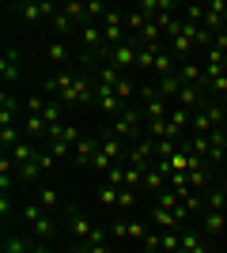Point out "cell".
<instances>
[{
    "mask_svg": "<svg viewBox=\"0 0 227 253\" xmlns=\"http://www.w3.org/2000/svg\"><path fill=\"white\" fill-rule=\"evenodd\" d=\"M80 38H84L87 53H106V34H102V23H84L80 27Z\"/></svg>",
    "mask_w": 227,
    "mask_h": 253,
    "instance_id": "cell-9",
    "label": "cell"
},
{
    "mask_svg": "<svg viewBox=\"0 0 227 253\" xmlns=\"http://www.w3.org/2000/svg\"><path fill=\"white\" fill-rule=\"evenodd\" d=\"M15 114H19V98L11 95V91H4L0 95V128L15 125Z\"/></svg>",
    "mask_w": 227,
    "mask_h": 253,
    "instance_id": "cell-15",
    "label": "cell"
},
{
    "mask_svg": "<svg viewBox=\"0 0 227 253\" xmlns=\"http://www.w3.org/2000/svg\"><path fill=\"white\" fill-rule=\"evenodd\" d=\"M208 34H220L227 31V0H212V4H205V23H201Z\"/></svg>",
    "mask_w": 227,
    "mask_h": 253,
    "instance_id": "cell-5",
    "label": "cell"
},
{
    "mask_svg": "<svg viewBox=\"0 0 227 253\" xmlns=\"http://www.w3.org/2000/svg\"><path fill=\"white\" fill-rule=\"evenodd\" d=\"M68 231H72V238L76 242H87V238H91V231H95V227H91V219H87V215H80V211L76 208H68Z\"/></svg>",
    "mask_w": 227,
    "mask_h": 253,
    "instance_id": "cell-14",
    "label": "cell"
},
{
    "mask_svg": "<svg viewBox=\"0 0 227 253\" xmlns=\"http://www.w3.org/2000/svg\"><path fill=\"white\" fill-rule=\"evenodd\" d=\"M106 61L114 64V68H121V72H125V68H133V64H136V42H125V45H118V49H110L106 53Z\"/></svg>",
    "mask_w": 227,
    "mask_h": 253,
    "instance_id": "cell-11",
    "label": "cell"
},
{
    "mask_svg": "<svg viewBox=\"0 0 227 253\" xmlns=\"http://www.w3.org/2000/svg\"><path fill=\"white\" fill-rule=\"evenodd\" d=\"M114 91H118V98H121V102H125V106H129V98H133V95H136V87H133V84H129V80H125V76H121L118 84H114Z\"/></svg>",
    "mask_w": 227,
    "mask_h": 253,
    "instance_id": "cell-28",
    "label": "cell"
},
{
    "mask_svg": "<svg viewBox=\"0 0 227 253\" xmlns=\"http://www.w3.org/2000/svg\"><path fill=\"white\" fill-rule=\"evenodd\" d=\"M182 253H212V250H208V238H205V234L189 227V231H182Z\"/></svg>",
    "mask_w": 227,
    "mask_h": 253,
    "instance_id": "cell-16",
    "label": "cell"
},
{
    "mask_svg": "<svg viewBox=\"0 0 227 253\" xmlns=\"http://www.w3.org/2000/svg\"><path fill=\"white\" fill-rule=\"evenodd\" d=\"M140 132H144V110L140 106H125V110L110 121V136L125 140V144H129V140H144Z\"/></svg>",
    "mask_w": 227,
    "mask_h": 253,
    "instance_id": "cell-2",
    "label": "cell"
},
{
    "mask_svg": "<svg viewBox=\"0 0 227 253\" xmlns=\"http://www.w3.org/2000/svg\"><path fill=\"white\" fill-rule=\"evenodd\" d=\"M0 215H4V219L11 215V197H8V193H0Z\"/></svg>",
    "mask_w": 227,
    "mask_h": 253,
    "instance_id": "cell-32",
    "label": "cell"
},
{
    "mask_svg": "<svg viewBox=\"0 0 227 253\" xmlns=\"http://www.w3.org/2000/svg\"><path fill=\"white\" fill-rule=\"evenodd\" d=\"M118 201H121V189H114V185H102V189H98V204H102V208H118Z\"/></svg>",
    "mask_w": 227,
    "mask_h": 253,
    "instance_id": "cell-25",
    "label": "cell"
},
{
    "mask_svg": "<svg viewBox=\"0 0 227 253\" xmlns=\"http://www.w3.org/2000/svg\"><path fill=\"white\" fill-rule=\"evenodd\" d=\"M182 76H163L159 80V95L163 98H171V102H178V95H182Z\"/></svg>",
    "mask_w": 227,
    "mask_h": 253,
    "instance_id": "cell-18",
    "label": "cell"
},
{
    "mask_svg": "<svg viewBox=\"0 0 227 253\" xmlns=\"http://www.w3.org/2000/svg\"><path fill=\"white\" fill-rule=\"evenodd\" d=\"M45 57H49V64H53V72H65L68 68V45L61 42V38H53V42H45Z\"/></svg>",
    "mask_w": 227,
    "mask_h": 253,
    "instance_id": "cell-13",
    "label": "cell"
},
{
    "mask_svg": "<svg viewBox=\"0 0 227 253\" xmlns=\"http://www.w3.org/2000/svg\"><path fill=\"white\" fill-rule=\"evenodd\" d=\"M98 144H102V136H80V144L72 148V163L76 167H91L98 155Z\"/></svg>",
    "mask_w": 227,
    "mask_h": 253,
    "instance_id": "cell-6",
    "label": "cell"
},
{
    "mask_svg": "<svg viewBox=\"0 0 227 253\" xmlns=\"http://www.w3.org/2000/svg\"><path fill=\"white\" fill-rule=\"evenodd\" d=\"M0 76H4L8 87L23 76V49L19 45H8V49H4V57H0Z\"/></svg>",
    "mask_w": 227,
    "mask_h": 253,
    "instance_id": "cell-4",
    "label": "cell"
},
{
    "mask_svg": "<svg viewBox=\"0 0 227 253\" xmlns=\"http://www.w3.org/2000/svg\"><path fill=\"white\" fill-rule=\"evenodd\" d=\"M205 185H208V170H205V167H201V170H189V189L201 193Z\"/></svg>",
    "mask_w": 227,
    "mask_h": 253,
    "instance_id": "cell-27",
    "label": "cell"
},
{
    "mask_svg": "<svg viewBox=\"0 0 227 253\" xmlns=\"http://www.w3.org/2000/svg\"><path fill=\"white\" fill-rule=\"evenodd\" d=\"M224 72H227V53H224Z\"/></svg>",
    "mask_w": 227,
    "mask_h": 253,
    "instance_id": "cell-34",
    "label": "cell"
},
{
    "mask_svg": "<svg viewBox=\"0 0 227 253\" xmlns=\"http://www.w3.org/2000/svg\"><path fill=\"white\" fill-rule=\"evenodd\" d=\"M224 193H227V185H224Z\"/></svg>",
    "mask_w": 227,
    "mask_h": 253,
    "instance_id": "cell-35",
    "label": "cell"
},
{
    "mask_svg": "<svg viewBox=\"0 0 227 253\" xmlns=\"http://www.w3.org/2000/svg\"><path fill=\"white\" fill-rule=\"evenodd\" d=\"M224 208H227V193H224V185H216L205 197V211H224Z\"/></svg>",
    "mask_w": 227,
    "mask_h": 253,
    "instance_id": "cell-21",
    "label": "cell"
},
{
    "mask_svg": "<svg viewBox=\"0 0 227 253\" xmlns=\"http://www.w3.org/2000/svg\"><path fill=\"white\" fill-rule=\"evenodd\" d=\"M23 136L34 140V144H45V140H49V125H45V117L42 114H27V117H23Z\"/></svg>",
    "mask_w": 227,
    "mask_h": 253,
    "instance_id": "cell-7",
    "label": "cell"
},
{
    "mask_svg": "<svg viewBox=\"0 0 227 253\" xmlns=\"http://www.w3.org/2000/svg\"><path fill=\"white\" fill-rule=\"evenodd\" d=\"M114 238H133V242H144L148 238V223H133V219H118L110 227Z\"/></svg>",
    "mask_w": 227,
    "mask_h": 253,
    "instance_id": "cell-8",
    "label": "cell"
},
{
    "mask_svg": "<svg viewBox=\"0 0 227 253\" xmlns=\"http://www.w3.org/2000/svg\"><path fill=\"white\" fill-rule=\"evenodd\" d=\"M23 223H27V231H31V238H34V242H49V238L57 234L53 215H49V211H45L38 201L23 204Z\"/></svg>",
    "mask_w": 227,
    "mask_h": 253,
    "instance_id": "cell-1",
    "label": "cell"
},
{
    "mask_svg": "<svg viewBox=\"0 0 227 253\" xmlns=\"http://www.w3.org/2000/svg\"><path fill=\"white\" fill-rule=\"evenodd\" d=\"M151 219L159 223L163 231H182V223H178V215H174V211H167V208H151Z\"/></svg>",
    "mask_w": 227,
    "mask_h": 253,
    "instance_id": "cell-19",
    "label": "cell"
},
{
    "mask_svg": "<svg viewBox=\"0 0 227 253\" xmlns=\"http://www.w3.org/2000/svg\"><path fill=\"white\" fill-rule=\"evenodd\" d=\"M38 204H42L45 211H57V204H61L57 189H49V185H38Z\"/></svg>",
    "mask_w": 227,
    "mask_h": 253,
    "instance_id": "cell-22",
    "label": "cell"
},
{
    "mask_svg": "<svg viewBox=\"0 0 227 253\" xmlns=\"http://www.w3.org/2000/svg\"><path fill=\"white\" fill-rule=\"evenodd\" d=\"M155 45H136V68H148V72H155Z\"/></svg>",
    "mask_w": 227,
    "mask_h": 253,
    "instance_id": "cell-20",
    "label": "cell"
},
{
    "mask_svg": "<svg viewBox=\"0 0 227 253\" xmlns=\"http://www.w3.org/2000/svg\"><path fill=\"white\" fill-rule=\"evenodd\" d=\"M45 102H49V98H42V95H31L23 106H27V114H42V110H45Z\"/></svg>",
    "mask_w": 227,
    "mask_h": 253,
    "instance_id": "cell-30",
    "label": "cell"
},
{
    "mask_svg": "<svg viewBox=\"0 0 227 253\" xmlns=\"http://www.w3.org/2000/svg\"><path fill=\"white\" fill-rule=\"evenodd\" d=\"M136 204V193L133 189H121V201H118V208H133Z\"/></svg>",
    "mask_w": 227,
    "mask_h": 253,
    "instance_id": "cell-31",
    "label": "cell"
},
{
    "mask_svg": "<svg viewBox=\"0 0 227 253\" xmlns=\"http://www.w3.org/2000/svg\"><path fill=\"white\" fill-rule=\"evenodd\" d=\"M15 170H19L23 181H38V178H42V167H38L34 159H31V163H23V167H15Z\"/></svg>",
    "mask_w": 227,
    "mask_h": 253,
    "instance_id": "cell-26",
    "label": "cell"
},
{
    "mask_svg": "<svg viewBox=\"0 0 227 253\" xmlns=\"http://www.w3.org/2000/svg\"><path fill=\"white\" fill-rule=\"evenodd\" d=\"M68 253H91V246H87V242H72V250H68Z\"/></svg>",
    "mask_w": 227,
    "mask_h": 253,
    "instance_id": "cell-33",
    "label": "cell"
},
{
    "mask_svg": "<svg viewBox=\"0 0 227 253\" xmlns=\"http://www.w3.org/2000/svg\"><path fill=\"white\" fill-rule=\"evenodd\" d=\"M4 11H8V19H23L27 27H38L42 19H53V15H57V4H49V0L34 4V0H31V4H8Z\"/></svg>",
    "mask_w": 227,
    "mask_h": 253,
    "instance_id": "cell-3",
    "label": "cell"
},
{
    "mask_svg": "<svg viewBox=\"0 0 227 253\" xmlns=\"http://www.w3.org/2000/svg\"><path fill=\"white\" fill-rule=\"evenodd\" d=\"M49 23H53V31H57V38H61V42H65V34H72V31H76V23L68 19L65 11H57V15H53Z\"/></svg>",
    "mask_w": 227,
    "mask_h": 253,
    "instance_id": "cell-23",
    "label": "cell"
},
{
    "mask_svg": "<svg viewBox=\"0 0 227 253\" xmlns=\"http://www.w3.org/2000/svg\"><path fill=\"white\" fill-rule=\"evenodd\" d=\"M95 102H98V110H102V114H110V117H118L121 110H125V102L118 98V91H114V87H106V84H98Z\"/></svg>",
    "mask_w": 227,
    "mask_h": 253,
    "instance_id": "cell-10",
    "label": "cell"
},
{
    "mask_svg": "<svg viewBox=\"0 0 227 253\" xmlns=\"http://www.w3.org/2000/svg\"><path fill=\"white\" fill-rule=\"evenodd\" d=\"M224 227H227L224 211H201V234H205V238H220Z\"/></svg>",
    "mask_w": 227,
    "mask_h": 253,
    "instance_id": "cell-12",
    "label": "cell"
},
{
    "mask_svg": "<svg viewBox=\"0 0 227 253\" xmlns=\"http://www.w3.org/2000/svg\"><path fill=\"white\" fill-rule=\"evenodd\" d=\"M155 72H159V80H163V76H178V61H174L171 49H159V53H155Z\"/></svg>",
    "mask_w": 227,
    "mask_h": 253,
    "instance_id": "cell-17",
    "label": "cell"
},
{
    "mask_svg": "<svg viewBox=\"0 0 227 253\" xmlns=\"http://www.w3.org/2000/svg\"><path fill=\"white\" fill-rule=\"evenodd\" d=\"M125 167H129V163L110 167V170H106V185H114V189H125Z\"/></svg>",
    "mask_w": 227,
    "mask_h": 253,
    "instance_id": "cell-24",
    "label": "cell"
},
{
    "mask_svg": "<svg viewBox=\"0 0 227 253\" xmlns=\"http://www.w3.org/2000/svg\"><path fill=\"white\" fill-rule=\"evenodd\" d=\"M185 23L201 27V23H205V4H189V8H185Z\"/></svg>",
    "mask_w": 227,
    "mask_h": 253,
    "instance_id": "cell-29",
    "label": "cell"
}]
</instances>
